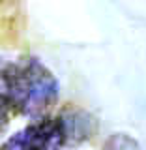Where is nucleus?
Instances as JSON below:
<instances>
[{
	"label": "nucleus",
	"mask_w": 146,
	"mask_h": 150,
	"mask_svg": "<svg viewBox=\"0 0 146 150\" xmlns=\"http://www.w3.org/2000/svg\"><path fill=\"white\" fill-rule=\"evenodd\" d=\"M0 90L9 111L23 116L43 118L58 101V81L51 69L36 56H21L11 60L0 71Z\"/></svg>",
	"instance_id": "1"
},
{
	"label": "nucleus",
	"mask_w": 146,
	"mask_h": 150,
	"mask_svg": "<svg viewBox=\"0 0 146 150\" xmlns=\"http://www.w3.org/2000/svg\"><path fill=\"white\" fill-rule=\"evenodd\" d=\"M69 135L64 116H43L26 128L15 131L0 144V150H62L68 146Z\"/></svg>",
	"instance_id": "2"
},
{
	"label": "nucleus",
	"mask_w": 146,
	"mask_h": 150,
	"mask_svg": "<svg viewBox=\"0 0 146 150\" xmlns=\"http://www.w3.org/2000/svg\"><path fill=\"white\" fill-rule=\"evenodd\" d=\"M8 122H9V105H8L6 98H4L2 90H0V133L6 129Z\"/></svg>",
	"instance_id": "3"
}]
</instances>
